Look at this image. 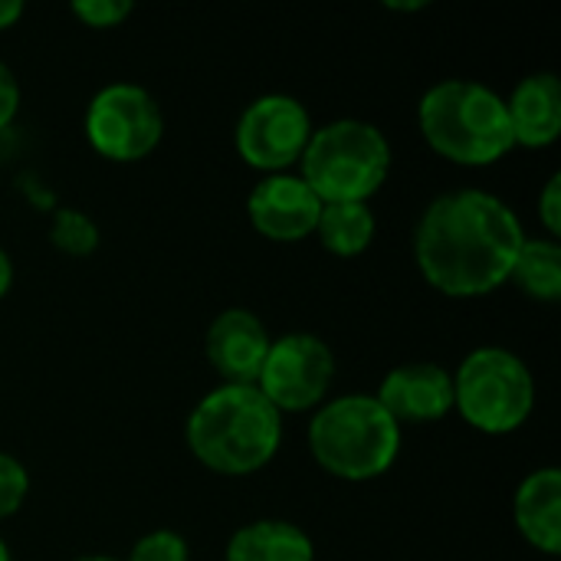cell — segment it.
<instances>
[{"label":"cell","instance_id":"obj_1","mask_svg":"<svg viewBox=\"0 0 561 561\" xmlns=\"http://www.w3.org/2000/svg\"><path fill=\"white\" fill-rule=\"evenodd\" d=\"M526 230L516 210L486 191H450L427 204L414 230V260L424 279L454 299L500 289Z\"/></svg>","mask_w":561,"mask_h":561},{"label":"cell","instance_id":"obj_2","mask_svg":"<svg viewBox=\"0 0 561 561\" xmlns=\"http://www.w3.org/2000/svg\"><path fill=\"white\" fill-rule=\"evenodd\" d=\"M191 454L214 473L247 477L263 470L283 440V414L256 385H220L191 411L184 427Z\"/></svg>","mask_w":561,"mask_h":561},{"label":"cell","instance_id":"obj_3","mask_svg":"<svg viewBox=\"0 0 561 561\" xmlns=\"http://www.w3.org/2000/svg\"><path fill=\"white\" fill-rule=\"evenodd\" d=\"M424 141L454 164H496L516 141L506 99L473 79H444L421 95Z\"/></svg>","mask_w":561,"mask_h":561},{"label":"cell","instance_id":"obj_4","mask_svg":"<svg viewBox=\"0 0 561 561\" xmlns=\"http://www.w3.org/2000/svg\"><path fill=\"white\" fill-rule=\"evenodd\" d=\"M309 450L325 473L365 483L394 467L401 427L375 394H345L316 411L309 424Z\"/></svg>","mask_w":561,"mask_h":561},{"label":"cell","instance_id":"obj_5","mask_svg":"<svg viewBox=\"0 0 561 561\" xmlns=\"http://www.w3.org/2000/svg\"><path fill=\"white\" fill-rule=\"evenodd\" d=\"M299 164V178L322 204H368V197L388 181L391 145L378 125L339 118L312 128Z\"/></svg>","mask_w":561,"mask_h":561},{"label":"cell","instance_id":"obj_6","mask_svg":"<svg viewBox=\"0 0 561 561\" xmlns=\"http://www.w3.org/2000/svg\"><path fill=\"white\" fill-rule=\"evenodd\" d=\"M454 408L483 434H513L536 408L533 371L510 348L483 345L454 375Z\"/></svg>","mask_w":561,"mask_h":561},{"label":"cell","instance_id":"obj_7","mask_svg":"<svg viewBox=\"0 0 561 561\" xmlns=\"http://www.w3.org/2000/svg\"><path fill=\"white\" fill-rule=\"evenodd\" d=\"M164 115L148 89L112 82L99 89L85 112L89 145L108 161H141L161 141Z\"/></svg>","mask_w":561,"mask_h":561},{"label":"cell","instance_id":"obj_8","mask_svg":"<svg viewBox=\"0 0 561 561\" xmlns=\"http://www.w3.org/2000/svg\"><path fill=\"white\" fill-rule=\"evenodd\" d=\"M335 378L332 348L312 332H289L276 339L260 368V394L283 411H309L325 401Z\"/></svg>","mask_w":561,"mask_h":561},{"label":"cell","instance_id":"obj_9","mask_svg":"<svg viewBox=\"0 0 561 561\" xmlns=\"http://www.w3.org/2000/svg\"><path fill=\"white\" fill-rule=\"evenodd\" d=\"M312 138V118L306 105L293 95L270 92L250 102L237 122L233 141L250 168L283 174L293 168Z\"/></svg>","mask_w":561,"mask_h":561},{"label":"cell","instance_id":"obj_10","mask_svg":"<svg viewBox=\"0 0 561 561\" xmlns=\"http://www.w3.org/2000/svg\"><path fill=\"white\" fill-rule=\"evenodd\" d=\"M253 227L276 243H296L316 233L322 201L299 174H270L263 178L247 201Z\"/></svg>","mask_w":561,"mask_h":561},{"label":"cell","instance_id":"obj_11","mask_svg":"<svg viewBox=\"0 0 561 561\" xmlns=\"http://www.w3.org/2000/svg\"><path fill=\"white\" fill-rule=\"evenodd\" d=\"M378 404L401 424H434L454 411V375L434 362H408L385 375Z\"/></svg>","mask_w":561,"mask_h":561},{"label":"cell","instance_id":"obj_12","mask_svg":"<svg viewBox=\"0 0 561 561\" xmlns=\"http://www.w3.org/2000/svg\"><path fill=\"white\" fill-rule=\"evenodd\" d=\"M273 339L250 309H227L207 329V362L227 385H256Z\"/></svg>","mask_w":561,"mask_h":561},{"label":"cell","instance_id":"obj_13","mask_svg":"<svg viewBox=\"0 0 561 561\" xmlns=\"http://www.w3.org/2000/svg\"><path fill=\"white\" fill-rule=\"evenodd\" d=\"M510 125L513 141L526 148H546L561 135V82L556 72H533L526 76L510 102Z\"/></svg>","mask_w":561,"mask_h":561},{"label":"cell","instance_id":"obj_14","mask_svg":"<svg viewBox=\"0 0 561 561\" xmlns=\"http://www.w3.org/2000/svg\"><path fill=\"white\" fill-rule=\"evenodd\" d=\"M516 526L529 546L546 556L561 552V470L542 467L516 490Z\"/></svg>","mask_w":561,"mask_h":561},{"label":"cell","instance_id":"obj_15","mask_svg":"<svg viewBox=\"0 0 561 561\" xmlns=\"http://www.w3.org/2000/svg\"><path fill=\"white\" fill-rule=\"evenodd\" d=\"M227 561H316V549L299 526L260 519L230 536Z\"/></svg>","mask_w":561,"mask_h":561},{"label":"cell","instance_id":"obj_16","mask_svg":"<svg viewBox=\"0 0 561 561\" xmlns=\"http://www.w3.org/2000/svg\"><path fill=\"white\" fill-rule=\"evenodd\" d=\"M375 214L368 204H322L316 237L335 256H358L375 240Z\"/></svg>","mask_w":561,"mask_h":561},{"label":"cell","instance_id":"obj_17","mask_svg":"<svg viewBox=\"0 0 561 561\" xmlns=\"http://www.w3.org/2000/svg\"><path fill=\"white\" fill-rule=\"evenodd\" d=\"M510 279L539 302L561 299V247L556 240H523Z\"/></svg>","mask_w":561,"mask_h":561},{"label":"cell","instance_id":"obj_18","mask_svg":"<svg viewBox=\"0 0 561 561\" xmlns=\"http://www.w3.org/2000/svg\"><path fill=\"white\" fill-rule=\"evenodd\" d=\"M49 243L69 256H89L99 247V227L76 207H62L53 214Z\"/></svg>","mask_w":561,"mask_h":561},{"label":"cell","instance_id":"obj_19","mask_svg":"<svg viewBox=\"0 0 561 561\" xmlns=\"http://www.w3.org/2000/svg\"><path fill=\"white\" fill-rule=\"evenodd\" d=\"M187 542L171 533V529H154L148 536H141L135 546H131V556L128 561H187Z\"/></svg>","mask_w":561,"mask_h":561},{"label":"cell","instance_id":"obj_20","mask_svg":"<svg viewBox=\"0 0 561 561\" xmlns=\"http://www.w3.org/2000/svg\"><path fill=\"white\" fill-rule=\"evenodd\" d=\"M30 490V477L23 470L20 460H13L10 454H0V519L13 516Z\"/></svg>","mask_w":561,"mask_h":561},{"label":"cell","instance_id":"obj_21","mask_svg":"<svg viewBox=\"0 0 561 561\" xmlns=\"http://www.w3.org/2000/svg\"><path fill=\"white\" fill-rule=\"evenodd\" d=\"M131 0H76L72 3V13L85 23V26H95V30H108V26H118L131 16Z\"/></svg>","mask_w":561,"mask_h":561},{"label":"cell","instance_id":"obj_22","mask_svg":"<svg viewBox=\"0 0 561 561\" xmlns=\"http://www.w3.org/2000/svg\"><path fill=\"white\" fill-rule=\"evenodd\" d=\"M539 217L549 230V240L561 233V174L556 171L549 181H546V191L539 197Z\"/></svg>","mask_w":561,"mask_h":561},{"label":"cell","instance_id":"obj_23","mask_svg":"<svg viewBox=\"0 0 561 561\" xmlns=\"http://www.w3.org/2000/svg\"><path fill=\"white\" fill-rule=\"evenodd\" d=\"M20 108V85H16V76L7 62H0V128H7L13 122Z\"/></svg>","mask_w":561,"mask_h":561},{"label":"cell","instance_id":"obj_24","mask_svg":"<svg viewBox=\"0 0 561 561\" xmlns=\"http://www.w3.org/2000/svg\"><path fill=\"white\" fill-rule=\"evenodd\" d=\"M20 16H23L20 0H0V30H10Z\"/></svg>","mask_w":561,"mask_h":561},{"label":"cell","instance_id":"obj_25","mask_svg":"<svg viewBox=\"0 0 561 561\" xmlns=\"http://www.w3.org/2000/svg\"><path fill=\"white\" fill-rule=\"evenodd\" d=\"M10 283H13V263H10L7 250L0 247V299L10 293Z\"/></svg>","mask_w":561,"mask_h":561},{"label":"cell","instance_id":"obj_26","mask_svg":"<svg viewBox=\"0 0 561 561\" xmlns=\"http://www.w3.org/2000/svg\"><path fill=\"white\" fill-rule=\"evenodd\" d=\"M388 7H391V10H424V7H427V0H411V3H398V0H388Z\"/></svg>","mask_w":561,"mask_h":561},{"label":"cell","instance_id":"obj_27","mask_svg":"<svg viewBox=\"0 0 561 561\" xmlns=\"http://www.w3.org/2000/svg\"><path fill=\"white\" fill-rule=\"evenodd\" d=\"M0 561H10V552H7V546H3V539H0Z\"/></svg>","mask_w":561,"mask_h":561},{"label":"cell","instance_id":"obj_28","mask_svg":"<svg viewBox=\"0 0 561 561\" xmlns=\"http://www.w3.org/2000/svg\"><path fill=\"white\" fill-rule=\"evenodd\" d=\"M76 561H115V559H105V556H89V559H76Z\"/></svg>","mask_w":561,"mask_h":561}]
</instances>
